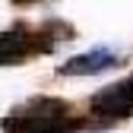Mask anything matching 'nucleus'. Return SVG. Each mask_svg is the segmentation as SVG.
I'll return each instance as SVG.
<instances>
[{
  "label": "nucleus",
  "mask_w": 133,
  "mask_h": 133,
  "mask_svg": "<svg viewBox=\"0 0 133 133\" xmlns=\"http://www.w3.org/2000/svg\"><path fill=\"white\" fill-rule=\"evenodd\" d=\"M73 127L76 121L66 114V108L51 98H35L3 121L6 133H73Z\"/></svg>",
  "instance_id": "1"
},
{
  "label": "nucleus",
  "mask_w": 133,
  "mask_h": 133,
  "mask_svg": "<svg viewBox=\"0 0 133 133\" xmlns=\"http://www.w3.org/2000/svg\"><path fill=\"white\" fill-rule=\"evenodd\" d=\"M51 48H54V38L51 35H38V32L19 25V29H10V32L0 35V63H16V60H22V57L51 51Z\"/></svg>",
  "instance_id": "2"
},
{
  "label": "nucleus",
  "mask_w": 133,
  "mask_h": 133,
  "mask_svg": "<svg viewBox=\"0 0 133 133\" xmlns=\"http://www.w3.org/2000/svg\"><path fill=\"white\" fill-rule=\"evenodd\" d=\"M92 111L98 117H127L133 114V76L117 79L92 95Z\"/></svg>",
  "instance_id": "3"
},
{
  "label": "nucleus",
  "mask_w": 133,
  "mask_h": 133,
  "mask_svg": "<svg viewBox=\"0 0 133 133\" xmlns=\"http://www.w3.org/2000/svg\"><path fill=\"white\" fill-rule=\"evenodd\" d=\"M111 66H117V54L111 48H92L86 54H76L73 60H66L60 66L63 76H95V73H105Z\"/></svg>",
  "instance_id": "4"
}]
</instances>
